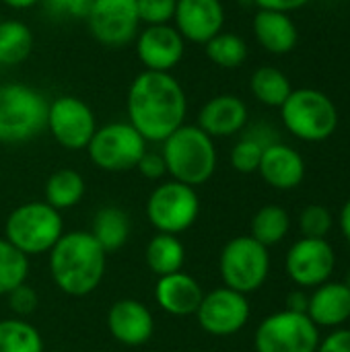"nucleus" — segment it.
<instances>
[{"label": "nucleus", "mask_w": 350, "mask_h": 352, "mask_svg": "<svg viewBox=\"0 0 350 352\" xmlns=\"http://www.w3.org/2000/svg\"><path fill=\"white\" fill-rule=\"evenodd\" d=\"M126 111L128 124L146 142H163L184 126L188 113L186 91L171 72L142 70L130 82Z\"/></svg>", "instance_id": "obj_1"}, {"label": "nucleus", "mask_w": 350, "mask_h": 352, "mask_svg": "<svg viewBox=\"0 0 350 352\" xmlns=\"http://www.w3.org/2000/svg\"><path fill=\"white\" fill-rule=\"evenodd\" d=\"M107 254L89 231L64 233L50 250V274L70 297L91 295L105 276Z\"/></svg>", "instance_id": "obj_2"}, {"label": "nucleus", "mask_w": 350, "mask_h": 352, "mask_svg": "<svg viewBox=\"0 0 350 352\" xmlns=\"http://www.w3.org/2000/svg\"><path fill=\"white\" fill-rule=\"evenodd\" d=\"M161 155L171 179L192 188L206 184L215 175L219 163L215 138H210L198 126L188 124L179 126L163 140Z\"/></svg>", "instance_id": "obj_3"}, {"label": "nucleus", "mask_w": 350, "mask_h": 352, "mask_svg": "<svg viewBox=\"0 0 350 352\" xmlns=\"http://www.w3.org/2000/svg\"><path fill=\"white\" fill-rule=\"evenodd\" d=\"M283 126L303 142L328 140L340 124L336 103L320 89H293L281 105Z\"/></svg>", "instance_id": "obj_4"}, {"label": "nucleus", "mask_w": 350, "mask_h": 352, "mask_svg": "<svg viewBox=\"0 0 350 352\" xmlns=\"http://www.w3.org/2000/svg\"><path fill=\"white\" fill-rule=\"evenodd\" d=\"M47 99L29 85H0V142L21 144L45 130Z\"/></svg>", "instance_id": "obj_5"}, {"label": "nucleus", "mask_w": 350, "mask_h": 352, "mask_svg": "<svg viewBox=\"0 0 350 352\" xmlns=\"http://www.w3.org/2000/svg\"><path fill=\"white\" fill-rule=\"evenodd\" d=\"M64 235L62 214L43 202H25L17 206L4 225V239L29 256L47 254Z\"/></svg>", "instance_id": "obj_6"}, {"label": "nucleus", "mask_w": 350, "mask_h": 352, "mask_svg": "<svg viewBox=\"0 0 350 352\" xmlns=\"http://www.w3.org/2000/svg\"><path fill=\"white\" fill-rule=\"evenodd\" d=\"M219 272L223 285L241 295H252L264 287L270 274L268 248L252 235H239L225 243L219 256Z\"/></svg>", "instance_id": "obj_7"}, {"label": "nucleus", "mask_w": 350, "mask_h": 352, "mask_svg": "<svg viewBox=\"0 0 350 352\" xmlns=\"http://www.w3.org/2000/svg\"><path fill=\"white\" fill-rule=\"evenodd\" d=\"M200 214L196 188L169 179L159 184L146 200V219L157 233L179 235L188 231Z\"/></svg>", "instance_id": "obj_8"}, {"label": "nucleus", "mask_w": 350, "mask_h": 352, "mask_svg": "<svg viewBox=\"0 0 350 352\" xmlns=\"http://www.w3.org/2000/svg\"><path fill=\"white\" fill-rule=\"evenodd\" d=\"M320 340V328L307 314L281 309L260 322L254 334V349L256 352H316Z\"/></svg>", "instance_id": "obj_9"}, {"label": "nucleus", "mask_w": 350, "mask_h": 352, "mask_svg": "<svg viewBox=\"0 0 350 352\" xmlns=\"http://www.w3.org/2000/svg\"><path fill=\"white\" fill-rule=\"evenodd\" d=\"M89 159L95 167L122 173L136 169L140 157L146 153V140L128 122H111L95 130L87 144Z\"/></svg>", "instance_id": "obj_10"}, {"label": "nucleus", "mask_w": 350, "mask_h": 352, "mask_svg": "<svg viewBox=\"0 0 350 352\" xmlns=\"http://www.w3.org/2000/svg\"><path fill=\"white\" fill-rule=\"evenodd\" d=\"M45 128L60 146L68 151H83L97 130V120L83 99L74 95H60L47 105Z\"/></svg>", "instance_id": "obj_11"}, {"label": "nucleus", "mask_w": 350, "mask_h": 352, "mask_svg": "<svg viewBox=\"0 0 350 352\" xmlns=\"http://www.w3.org/2000/svg\"><path fill=\"white\" fill-rule=\"evenodd\" d=\"M285 270L291 283L299 289H316L328 280L336 270V252L328 239H297L287 256H285Z\"/></svg>", "instance_id": "obj_12"}, {"label": "nucleus", "mask_w": 350, "mask_h": 352, "mask_svg": "<svg viewBox=\"0 0 350 352\" xmlns=\"http://www.w3.org/2000/svg\"><path fill=\"white\" fill-rule=\"evenodd\" d=\"M91 35L105 47H124L138 35L136 0H93L87 12Z\"/></svg>", "instance_id": "obj_13"}, {"label": "nucleus", "mask_w": 350, "mask_h": 352, "mask_svg": "<svg viewBox=\"0 0 350 352\" xmlns=\"http://www.w3.org/2000/svg\"><path fill=\"white\" fill-rule=\"evenodd\" d=\"M194 316L198 320V326L206 334L227 338L248 326L252 307L248 295H241L227 287H219L210 293H204L202 303Z\"/></svg>", "instance_id": "obj_14"}, {"label": "nucleus", "mask_w": 350, "mask_h": 352, "mask_svg": "<svg viewBox=\"0 0 350 352\" xmlns=\"http://www.w3.org/2000/svg\"><path fill=\"white\" fill-rule=\"evenodd\" d=\"M134 43L140 64L153 72H171L186 54V41L173 25H146Z\"/></svg>", "instance_id": "obj_15"}, {"label": "nucleus", "mask_w": 350, "mask_h": 352, "mask_svg": "<svg viewBox=\"0 0 350 352\" xmlns=\"http://www.w3.org/2000/svg\"><path fill=\"white\" fill-rule=\"evenodd\" d=\"M173 27L184 41L206 43L225 27V6L221 0H177Z\"/></svg>", "instance_id": "obj_16"}, {"label": "nucleus", "mask_w": 350, "mask_h": 352, "mask_svg": "<svg viewBox=\"0 0 350 352\" xmlns=\"http://www.w3.org/2000/svg\"><path fill=\"white\" fill-rule=\"evenodd\" d=\"M107 328L113 340L124 346H142L153 338L155 320L151 309L138 299H120L109 307Z\"/></svg>", "instance_id": "obj_17"}, {"label": "nucleus", "mask_w": 350, "mask_h": 352, "mask_svg": "<svg viewBox=\"0 0 350 352\" xmlns=\"http://www.w3.org/2000/svg\"><path fill=\"white\" fill-rule=\"evenodd\" d=\"M258 173L270 188L278 192H289L303 184L307 167L303 155L297 148L285 142H274L264 148Z\"/></svg>", "instance_id": "obj_18"}, {"label": "nucleus", "mask_w": 350, "mask_h": 352, "mask_svg": "<svg viewBox=\"0 0 350 352\" xmlns=\"http://www.w3.org/2000/svg\"><path fill=\"white\" fill-rule=\"evenodd\" d=\"M248 105L241 97L223 93L208 99L198 113V128L210 138H227L241 132L248 126Z\"/></svg>", "instance_id": "obj_19"}, {"label": "nucleus", "mask_w": 350, "mask_h": 352, "mask_svg": "<svg viewBox=\"0 0 350 352\" xmlns=\"http://www.w3.org/2000/svg\"><path fill=\"white\" fill-rule=\"evenodd\" d=\"M307 318L320 330H338L350 322V289L344 283L328 280L309 293Z\"/></svg>", "instance_id": "obj_20"}, {"label": "nucleus", "mask_w": 350, "mask_h": 352, "mask_svg": "<svg viewBox=\"0 0 350 352\" xmlns=\"http://www.w3.org/2000/svg\"><path fill=\"white\" fill-rule=\"evenodd\" d=\"M204 291L200 287V283L186 274L184 270L167 274V276H159L157 285H155V301L157 305L175 318H184V316H194L202 303Z\"/></svg>", "instance_id": "obj_21"}, {"label": "nucleus", "mask_w": 350, "mask_h": 352, "mask_svg": "<svg viewBox=\"0 0 350 352\" xmlns=\"http://www.w3.org/2000/svg\"><path fill=\"white\" fill-rule=\"evenodd\" d=\"M252 29H254L258 43L270 54L283 56V54H289L297 47L299 29H297V25L289 12L260 8L254 14Z\"/></svg>", "instance_id": "obj_22"}, {"label": "nucleus", "mask_w": 350, "mask_h": 352, "mask_svg": "<svg viewBox=\"0 0 350 352\" xmlns=\"http://www.w3.org/2000/svg\"><path fill=\"white\" fill-rule=\"evenodd\" d=\"M130 231L132 223L126 210H122L120 206H103L95 212L89 233L95 237L105 254H113L126 245V241L130 239Z\"/></svg>", "instance_id": "obj_23"}, {"label": "nucleus", "mask_w": 350, "mask_h": 352, "mask_svg": "<svg viewBox=\"0 0 350 352\" xmlns=\"http://www.w3.org/2000/svg\"><path fill=\"white\" fill-rule=\"evenodd\" d=\"M146 266L157 276H167L179 272L186 262V248L177 235L157 233L144 250Z\"/></svg>", "instance_id": "obj_24"}, {"label": "nucleus", "mask_w": 350, "mask_h": 352, "mask_svg": "<svg viewBox=\"0 0 350 352\" xmlns=\"http://www.w3.org/2000/svg\"><path fill=\"white\" fill-rule=\"evenodd\" d=\"M291 233V214L278 204H266L256 210L250 223V235L264 248L278 245Z\"/></svg>", "instance_id": "obj_25"}, {"label": "nucleus", "mask_w": 350, "mask_h": 352, "mask_svg": "<svg viewBox=\"0 0 350 352\" xmlns=\"http://www.w3.org/2000/svg\"><path fill=\"white\" fill-rule=\"evenodd\" d=\"M85 177L74 169H58L45 182V202L58 212L74 208L85 196Z\"/></svg>", "instance_id": "obj_26"}, {"label": "nucleus", "mask_w": 350, "mask_h": 352, "mask_svg": "<svg viewBox=\"0 0 350 352\" xmlns=\"http://www.w3.org/2000/svg\"><path fill=\"white\" fill-rule=\"evenodd\" d=\"M33 31L19 19L0 21V64L14 66L33 52Z\"/></svg>", "instance_id": "obj_27"}, {"label": "nucleus", "mask_w": 350, "mask_h": 352, "mask_svg": "<svg viewBox=\"0 0 350 352\" xmlns=\"http://www.w3.org/2000/svg\"><path fill=\"white\" fill-rule=\"evenodd\" d=\"M250 91L260 103L268 107H281L293 93V85L283 70L274 66H260L250 78Z\"/></svg>", "instance_id": "obj_28"}, {"label": "nucleus", "mask_w": 350, "mask_h": 352, "mask_svg": "<svg viewBox=\"0 0 350 352\" xmlns=\"http://www.w3.org/2000/svg\"><path fill=\"white\" fill-rule=\"evenodd\" d=\"M0 352H43L41 334L23 318L0 320Z\"/></svg>", "instance_id": "obj_29"}, {"label": "nucleus", "mask_w": 350, "mask_h": 352, "mask_svg": "<svg viewBox=\"0 0 350 352\" xmlns=\"http://www.w3.org/2000/svg\"><path fill=\"white\" fill-rule=\"evenodd\" d=\"M206 58L219 68H239L248 60V43L241 35L221 31L204 43Z\"/></svg>", "instance_id": "obj_30"}, {"label": "nucleus", "mask_w": 350, "mask_h": 352, "mask_svg": "<svg viewBox=\"0 0 350 352\" xmlns=\"http://www.w3.org/2000/svg\"><path fill=\"white\" fill-rule=\"evenodd\" d=\"M29 274V258L0 237V297L23 285Z\"/></svg>", "instance_id": "obj_31"}, {"label": "nucleus", "mask_w": 350, "mask_h": 352, "mask_svg": "<svg viewBox=\"0 0 350 352\" xmlns=\"http://www.w3.org/2000/svg\"><path fill=\"white\" fill-rule=\"evenodd\" d=\"M264 148H266V146H264L258 138H254L252 134H245V136L239 138V140L233 144V148H231V155H229L231 167H233L237 173H243V175L258 173V167H260Z\"/></svg>", "instance_id": "obj_32"}, {"label": "nucleus", "mask_w": 350, "mask_h": 352, "mask_svg": "<svg viewBox=\"0 0 350 352\" xmlns=\"http://www.w3.org/2000/svg\"><path fill=\"white\" fill-rule=\"evenodd\" d=\"M299 231L301 237H309V239H326L328 233L334 227V217L332 212L324 206V204H307L301 212H299Z\"/></svg>", "instance_id": "obj_33"}, {"label": "nucleus", "mask_w": 350, "mask_h": 352, "mask_svg": "<svg viewBox=\"0 0 350 352\" xmlns=\"http://www.w3.org/2000/svg\"><path fill=\"white\" fill-rule=\"evenodd\" d=\"M177 0H136L138 19L144 25H169L175 14Z\"/></svg>", "instance_id": "obj_34"}, {"label": "nucleus", "mask_w": 350, "mask_h": 352, "mask_svg": "<svg viewBox=\"0 0 350 352\" xmlns=\"http://www.w3.org/2000/svg\"><path fill=\"white\" fill-rule=\"evenodd\" d=\"M93 0H41L54 19H87Z\"/></svg>", "instance_id": "obj_35"}, {"label": "nucleus", "mask_w": 350, "mask_h": 352, "mask_svg": "<svg viewBox=\"0 0 350 352\" xmlns=\"http://www.w3.org/2000/svg\"><path fill=\"white\" fill-rule=\"evenodd\" d=\"M8 307L17 318H27L37 309V293L33 287H29L27 283L19 285L17 289H12L8 295Z\"/></svg>", "instance_id": "obj_36"}, {"label": "nucleus", "mask_w": 350, "mask_h": 352, "mask_svg": "<svg viewBox=\"0 0 350 352\" xmlns=\"http://www.w3.org/2000/svg\"><path fill=\"white\" fill-rule=\"evenodd\" d=\"M136 169H138L140 175L146 177V179H161V177L167 175L165 159H163L161 153H155V151H146V153L140 157Z\"/></svg>", "instance_id": "obj_37"}, {"label": "nucleus", "mask_w": 350, "mask_h": 352, "mask_svg": "<svg viewBox=\"0 0 350 352\" xmlns=\"http://www.w3.org/2000/svg\"><path fill=\"white\" fill-rule=\"evenodd\" d=\"M316 352H350V328L330 330V334L320 340Z\"/></svg>", "instance_id": "obj_38"}, {"label": "nucleus", "mask_w": 350, "mask_h": 352, "mask_svg": "<svg viewBox=\"0 0 350 352\" xmlns=\"http://www.w3.org/2000/svg\"><path fill=\"white\" fill-rule=\"evenodd\" d=\"M311 0H254L258 8L264 10H278V12H293L303 6H307Z\"/></svg>", "instance_id": "obj_39"}, {"label": "nucleus", "mask_w": 350, "mask_h": 352, "mask_svg": "<svg viewBox=\"0 0 350 352\" xmlns=\"http://www.w3.org/2000/svg\"><path fill=\"white\" fill-rule=\"evenodd\" d=\"M285 309L295 311V314H307V305H309V293L305 289H295L287 295L285 301Z\"/></svg>", "instance_id": "obj_40"}, {"label": "nucleus", "mask_w": 350, "mask_h": 352, "mask_svg": "<svg viewBox=\"0 0 350 352\" xmlns=\"http://www.w3.org/2000/svg\"><path fill=\"white\" fill-rule=\"evenodd\" d=\"M338 223H340V231H342L344 239L350 243V198L342 204V208H340Z\"/></svg>", "instance_id": "obj_41"}, {"label": "nucleus", "mask_w": 350, "mask_h": 352, "mask_svg": "<svg viewBox=\"0 0 350 352\" xmlns=\"http://www.w3.org/2000/svg\"><path fill=\"white\" fill-rule=\"evenodd\" d=\"M8 8H14V10H25V8H31L35 4H39L41 0H2Z\"/></svg>", "instance_id": "obj_42"}, {"label": "nucleus", "mask_w": 350, "mask_h": 352, "mask_svg": "<svg viewBox=\"0 0 350 352\" xmlns=\"http://www.w3.org/2000/svg\"><path fill=\"white\" fill-rule=\"evenodd\" d=\"M344 285H347V287H349V289H350V272H349V274H347V280H344Z\"/></svg>", "instance_id": "obj_43"}, {"label": "nucleus", "mask_w": 350, "mask_h": 352, "mask_svg": "<svg viewBox=\"0 0 350 352\" xmlns=\"http://www.w3.org/2000/svg\"><path fill=\"white\" fill-rule=\"evenodd\" d=\"M43 352H64V351H43Z\"/></svg>", "instance_id": "obj_44"}]
</instances>
